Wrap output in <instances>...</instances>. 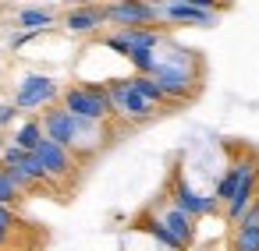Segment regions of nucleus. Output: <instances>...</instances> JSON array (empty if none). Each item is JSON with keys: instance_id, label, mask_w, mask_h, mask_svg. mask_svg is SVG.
Instances as JSON below:
<instances>
[{"instance_id": "4", "label": "nucleus", "mask_w": 259, "mask_h": 251, "mask_svg": "<svg viewBox=\"0 0 259 251\" xmlns=\"http://www.w3.org/2000/svg\"><path fill=\"white\" fill-rule=\"evenodd\" d=\"M61 96V82L50 78V75H25L18 82V92H15V110H39V106H50L54 99Z\"/></svg>"}, {"instance_id": "17", "label": "nucleus", "mask_w": 259, "mask_h": 251, "mask_svg": "<svg viewBox=\"0 0 259 251\" xmlns=\"http://www.w3.org/2000/svg\"><path fill=\"white\" fill-rule=\"evenodd\" d=\"M18 198H22V191H18V184L11 180V173H8L4 166H0V205H8V209H11V205H15Z\"/></svg>"}, {"instance_id": "6", "label": "nucleus", "mask_w": 259, "mask_h": 251, "mask_svg": "<svg viewBox=\"0 0 259 251\" xmlns=\"http://www.w3.org/2000/svg\"><path fill=\"white\" fill-rule=\"evenodd\" d=\"M103 22H117L121 29H156V8L153 4H139V0H128V4H107L103 8Z\"/></svg>"}, {"instance_id": "5", "label": "nucleus", "mask_w": 259, "mask_h": 251, "mask_svg": "<svg viewBox=\"0 0 259 251\" xmlns=\"http://www.w3.org/2000/svg\"><path fill=\"white\" fill-rule=\"evenodd\" d=\"M160 43H163L160 29H117V32H110L103 39V46L114 50V53H121V57H128L135 50H156Z\"/></svg>"}, {"instance_id": "20", "label": "nucleus", "mask_w": 259, "mask_h": 251, "mask_svg": "<svg viewBox=\"0 0 259 251\" xmlns=\"http://www.w3.org/2000/svg\"><path fill=\"white\" fill-rule=\"evenodd\" d=\"M15 117H18L15 103H0V128H8V124H15Z\"/></svg>"}, {"instance_id": "11", "label": "nucleus", "mask_w": 259, "mask_h": 251, "mask_svg": "<svg viewBox=\"0 0 259 251\" xmlns=\"http://www.w3.org/2000/svg\"><path fill=\"white\" fill-rule=\"evenodd\" d=\"M54 11H57L54 4H47V8H22L15 15V25L22 32H47L54 25Z\"/></svg>"}, {"instance_id": "2", "label": "nucleus", "mask_w": 259, "mask_h": 251, "mask_svg": "<svg viewBox=\"0 0 259 251\" xmlns=\"http://www.w3.org/2000/svg\"><path fill=\"white\" fill-rule=\"evenodd\" d=\"M153 8H156V22H170V25H213L220 11L209 0H170V4H153Z\"/></svg>"}, {"instance_id": "8", "label": "nucleus", "mask_w": 259, "mask_h": 251, "mask_svg": "<svg viewBox=\"0 0 259 251\" xmlns=\"http://www.w3.org/2000/svg\"><path fill=\"white\" fill-rule=\"evenodd\" d=\"M170 205H178L185 216H192V219H199V216H209V212H217L220 205L213 202V195H199L188 180H181V177H174V184H170Z\"/></svg>"}, {"instance_id": "3", "label": "nucleus", "mask_w": 259, "mask_h": 251, "mask_svg": "<svg viewBox=\"0 0 259 251\" xmlns=\"http://www.w3.org/2000/svg\"><path fill=\"white\" fill-rule=\"evenodd\" d=\"M107 99H110V110H114L117 117H124V120H149V117L156 113V106H153L149 99H142V96L132 89L128 78L107 82Z\"/></svg>"}, {"instance_id": "19", "label": "nucleus", "mask_w": 259, "mask_h": 251, "mask_svg": "<svg viewBox=\"0 0 259 251\" xmlns=\"http://www.w3.org/2000/svg\"><path fill=\"white\" fill-rule=\"evenodd\" d=\"M15 226H18V216H15V209L0 205V230H15Z\"/></svg>"}, {"instance_id": "13", "label": "nucleus", "mask_w": 259, "mask_h": 251, "mask_svg": "<svg viewBox=\"0 0 259 251\" xmlns=\"http://www.w3.org/2000/svg\"><path fill=\"white\" fill-rule=\"evenodd\" d=\"M39 142H43V124L32 117V120H25V124L15 131V142H11V145H18L22 152H36Z\"/></svg>"}, {"instance_id": "1", "label": "nucleus", "mask_w": 259, "mask_h": 251, "mask_svg": "<svg viewBox=\"0 0 259 251\" xmlns=\"http://www.w3.org/2000/svg\"><path fill=\"white\" fill-rule=\"evenodd\" d=\"M64 99V110L78 120H96V124H107V117L114 113L110 110V99H107V85L100 82H82V85H68L61 92Z\"/></svg>"}, {"instance_id": "16", "label": "nucleus", "mask_w": 259, "mask_h": 251, "mask_svg": "<svg viewBox=\"0 0 259 251\" xmlns=\"http://www.w3.org/2000/svg\"><path fill=\"white\" fill-rule=\"evenodd\" d=\"M139 226H142V230H149V233H153V237H156L160 244H167L170 251H185V247H181V244H178V240H174V237H170V233L163 230V223H160L156 216H149V212H146V216L139 219Z\"/></svg>"}, {"instance_id": "12", "label": "nucleus", "mask_w": 259, "mask_h": 251, "mask_svg": "<svg viewBox=\"0 0 259 251\" xmlns=\"http://www.w3.org/2000/svg\"><path fill=\"white\" fill-rule=\"evenodd\" d=\"M100 25H103V8H71L64 15L68 32H96Z\"/></svg>"}, {"instance_id": "14", "label": "nucleus", "mask_w": 259, "mask_h": 251, "mask_svg": "<svg viewBox=\"0 0 259 251\" xmlns=\"http://www.w3.org/2000/svg\"><path fill=\"white\" fill-rule=\"evenodd\" d=\"M128 82H132V89H135V92H139L142 99H149L153 106H160V103H167V96H163V89H160V85H156V82H153L149 75H132Z\"/></svg>"}, {"instance_id": "18", "label": "nucleus", "mask_w": 259, "mask_h": 251, "mask_svg": "<svg viewBox=\"0 0 259 251\" xmlns=\"http://www.w3.org/2000/svg\"><path fill=\"white\" fill-rule=\"evenodd\" d=\"M22 156H25V152H22L18 145H4V149H0V159H4V166H18Z\"/></svg>"}, {"instance_id": "22", "label": "nucleus", "mask_w": 259, "mask_h": 251, "mask_svg": "<svg viewBox=\"0 0 259 251\" xmlns=\"http://www.w3.org/2000/svg\"><path fill=\"white\" fill-rule=\"evenodd\" d=\"M0 149H4V142H0Z\"/></svg>"}, {"instance_id": "7", "label": "nucleus", "mask_w": 259, "mask_h": 251, "mask_svg": "<svg viewBox=\"0 0 259 251\" xmlns=\"http://www.w3.org/2000/svg\"><path fill=\"white\" fill-rule=\"evenodd\" d=\"M43 138H50V142H57L61 149H75V138H78V117H71L64 106H50L47 113H43Z\"/></svg>"}, {"instance_id": "9", "label": "nucleus", "mask_w": 259, "mask_h": 251, "mask_svg": "<svg viewBox=\"0 0 259 251\" xmlns=\"http://www.w3.org/2000/svg\"><path fill=\"white\" fill-rule=\"evenodd\" d=\"M149 216H156V219L163 223V230H167L181 247H188V244L195 240V223H192V216H185L178 205H170V198H163V202H160V212H149Z\"/></svg>"}, {"instance_id": "15", "label": "nucleus", "mask_w": 259, "mask_h": 251, "mask_svg": "<svg viewBox=\"0 0 259 251\" xmlns=\"http://www.w3.org/2000/svg\"><path fill=\"white\" fill-rule=\"evenodd\" d=\"M234 251H259V223L234 226Z\"/></svg>"}, {"instance_id": "10", "label": "nucleus", "mask_w": 259, "mask_h": 251, "mask_svg": "<svg viewBox=\"0 0 259 251\" xmlns=\"http://www.w3.org/2000/svg\"><path fill=\"white\" fill-rule=\"evenodd\" d=\"M36 159H39V166L47 170V177L50 180H61V177H68L71 170H75V159H71V152L68 149H61L57 142H50V138H43L39 145H36V152H32Z\"/></svg>"}, {"instance_id": "21", "label": "nucleus", "mask_w": 259, "mask_h": 251, "mask_svg": "<svg viewBox=\"0 0 259 251\" xmlns=\"http://www.w3.org/2000/svg\"><path fill=\"white\" fill-rule=\"evenodd\" d=\"M8 240H11V230H0V247H4Z\"/></svg>"}]
</instances>
